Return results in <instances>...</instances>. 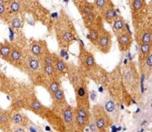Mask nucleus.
Masks as SVG:
<instances>
[{
    "label": "nucleus",
    "instance_id": "1",
    "mask_svg": "<svg viewBox=\"0 0 152 132\" xmlns=\"http://www.w3.org/2000/svg\"><path fill=\"white\" fill-rule=\"evenodd\" d=\"M54 30L59 48L67 50L71 44L77 39V32L73 21L64 9H61L55 24Z\"/></svg>",
    "mask_w": 152,
    "mask_h": 132
},
{
    "label": "nucleus",
    "instance_id": "2",
    "mask_svg": "<svg viewBox=\"0 0 152 132\" xmlns=\"http://www.w3.org/2000/svg\"><path fill=\"white\" fill-rule=\"evenodd\" d=\"M79 41V54H78V67L82 71L86 78H91L95 81L105 83L107 76L105 70L101 69L96 63L92 52L86 50L81 39Z\"/></svg>",
    "mask_w": 152,
    "mask_h": 132
},
{
    "label": "nucleus",
    "instance_id": "3",
    "mask_svg": "<svg viewBox=\"0 0 152 132\" xmlns=\"http://www.w3.org/2000/svg\"><path fill=\"white\" fill-rule=\"evenodd\" d=\"M129 5L134 30L152 25L151 6H148L147 2L144 0H132L129 2Z\"/></svg>",
    "mask_w": 152,
    "mask_h": 132
},
{
    "label": "nucleus",
    "instance_id": "4",
    "mask_svg": "<svg viewBox=\"0 0 152 132\" xmlns=\"http://www.w3.org/2000/svg\"><path fill=\"white\" fill-rule=\"evenodd\" d=\"M23 71L28 75L31 81L34 84L43 86L46 81L47 77L44 73L40 62L31 54L30 50L24 52Z\"/></svg>",
    "mask_w": 152,
    "mask_h": 132
},
{
    "label": "nucleus",
    "instance_id": "5",
    "mask_svg": "<svg viewBox=\"0 0 152 132\" xmlns=\"http://www.w3.org/2000/svg\"><path fill=\"white\" fill-rule=\"evenodd\" d=\"M122 77L126 90L128 91V93L133 95V100L136 99V95L138 89L140 88V76L137 73L133 63L130 62L129 64H126L125 69L122 72Z\"/></svg>",
    "mask_w": 152,
    "mask_h": 132
},
{
    "label": "nucleus",
    "instance_id": "6",
    "mask_svg": "<svg viewBox=\"0 0 152 132\" xmlns=\"http://www.w3.org/2000/svg\"><path fill=\"white\" fill-rule=\"evenodd\" d=\"M90 110L98 132H107L108 128L110 127L114 122L104 108L101 104H96L92 105Z\"/></svg>",
    "mask_w": 152,
    "mask_h": 132
},
{
    "label": "nucleus",
    "instance_id": "7",
    "mask_svg": "<svg viewBox=\"0 0 152 132\" xmlns=\"http://www.w3.org/2000/svg\"><path fill=\"white\" fill-rule=\"evenodd\" d=\"M74 90H75L77 107H83V108H85L87 109H91L90 93L88 90L87 78L84 79L80 84V85Z\"/></svg>",
    "mask_w": 152,
    "mask_h": 132
},
{
    "label": "nucleus",
    "instance_id": "8",
    "mask_svg": "<svg viewBox=\"0 0 152 132\" xmlns=\"http://www.w3.org/2000/svg\"><path fill=\"white\" fill-rule=\"evenodd\" d=\"M30 52L39 62L43 60L45 57L51 52L49 50L48 44L45 40H31L30 43Z\"/></svg>",
    "mask_w": 152,
    "mask_h": 132
},
{
    "label": "nucleus",
    "instance_id": "9",
    "mask_svg": "<svg viewBox=\"0 0 152 132\" xmlns=\"http://www.w3.org/2000/svg\"><path fill=\"white\" fill-rule=\"evenodd\" d=\"M43 118H45L57 132H66V128L61 116L53 112L50 108H46Z\"/></svg>",
    "mask_w": 152,
    "mask_h": 132
},
{
    "label": "nucleus",
    "instance_id": "10",
    "mask_svg": "<svg viewBox=\"0 0 152 132\" xmlns=\"http://www.w3.org/2000/svg\"><path fill=\"white\" fill-rule=\"evenodd\" d=\"M68 80L72 85L73 89H77L84 79H86L82 71L79 69L78 65L73 63H68Z\"/></svg>",
    "mask_w": 152,
    "mask_h": 132
},
{
    "label": "nucleus",
    "instance_id": "11",
    "mask_svg": "<svg viewBox=\"0 0 152 132\" xmlns=\"http://www.w3.org/2000/svg\"><path fill=\"white\" fill-rule=\"evenodd\" d=\"M95 47L100 52H102L104 54H108L112 47V34H111V32L107 31L105 28L103 29Z\"/></svg>",
    "mask_w": 152,
    "mask_h": 132
},
{
    "label": "nucleus",
    "instance_id": "12",
    "mask_svg": "<svg viewBox=\"0 0 152 132\" xmlns=\"http://www.w3.org/2000/svg\"><path fill=\"white\" fill-rule=\"evenodd\" d=\"M50 97H51V107L50 109L53 112L60 115L62 110L69 104L67 100H66L64 89L61 88L58 91H57L53 96H51Z\"/></svg>",
    "mask_w": 152,
    "mask_h": 132
},
{
    "label": "nucleus",
    "instance_id": "13",
    "mask_svg": "<svg viewBox=\"0 0 152 132\" xmlns=\"http://www.w3.org/2000/svg\"><path fill=\"white\" fill-rule=\"evenodd\" d=\"M24 50L21 47L13 44L12 52L10 54L8 63L14 66L15 68L18 69L19 71H23V62H24Z\"/></svg>",
    "mask_w": 152,
    "mask_h": 132
},
{
    "label": "nucleus",
    "instance_id": "14",
    "mask_svg": "<svg viewBox=\"0 0 152 132\" xmlns=\"http://www.w3.org/2000/svg\"><path fill=\"white\" fill-rule=\"evenodd\" d=\"M61 117L63 118L66 132H76V125H75V117H74V107L68 104L60 114Z\"/></svg>",
    "mask_w": 152,
    "mask_h": 132
},
{
    "label": "nucleus",
    "instance_id": "15",
    "mask_svg": "<svg viewBox=\"0 0 152 132\" xmlns=\"http://www.w3.org/2000/svg\"><path fill=\"white\" fill-rule=\"evenodd\" d=\"M134 36L138 46L143 44H152V25L135 30Z\"/></svg>",
    "mask_w": 152,
    "mask_h": 132
},
{
    "label": "nucleus",
    "instance_id": "16",
    "mask_svg": "<svg viewBox=\"0 0 152 132\" xmlns=\"http://www.w3.org/2000/svg\"><path fill=\"white\" fill-rule=\"evenodd\" d=\"M102 100L104 101V104H101L106 111L108 112V114L110 116V117L112 118L113 122H116L119 118V109H117V105L116 103L111 99V97L108 95L103 96Z\"/></svg>",
    "mask_w": 152,
    "mask_h": 132
},
{
    "label": "nucleus",
    "instance_id": "17",
    "mask_svg": "<svg viewBox=\"0 0 152 132\" xmlns=\"http://www.w3.org/2000/svg\"><path fill=\"white\" fill-rule=\"evenodd\" d=\"M118 48L121 52L129 51L133 44V36L131 31H125L117 37Z\"/></svg>",
    "mask_w": 152,
    "mask_h": 132
},
{
    "label": "nucleus",
    "instance_id": "18",
    "mask_svg": "<svg viewBox=\"0 0 152 132\" xmlns=\"http://www.w3.org/2000/svg\"><path fill=\"white\" fill-rule=\"evenodd\" d=\"M98 14L102 18L104 23L105 22L109 24H112L114 19L118 16L117 11H116V8H115V4L112 1L109 4L108 6H106L105 8L103 11H101Z\"/></svg>",
    "mask_w": 152,
    "mask_h": 132
},
{
    "label": "nucleus",
    "instance_id": "19",
    "mask_svg": "<svg viewBox=\"0 0 152 132\" xmlns=\"http://www.w3.org/2000/svg\"><path fill=\"white\" fill-rule=\"evenodd\" d=\"M111 25H112L113 34L117 37L118 36H120L122 33L125 32V31H130L129 25L125 22L124 18L121 15H118L117 18L114 19V21L112 22Z\"/></svg>",
    "mask_w": 152,
    "mask_h": 132
},
{
    "label": "nucleus",
    "instance_id": "20",
    "mask_svg": "<svg viewBox=\"0 0 152 132\" xmlns=\"http://www.w3.org/2000/svg\"><path fill=\"white\" fill-rule=\"evenodd\" d=\"M12 126V112L0 108V130L4 132H11Z\"/></svg>",
    "mask_w": 152,
    "mask_h": 132
},
{
    "label": "nucleus",
    "instance_id": "21",
    "mask_svg": "<svg viewBox=\"0 0 152 132\" xmlns=\"http://www.w3.org/2000/svg\"><path fill=\"white\" fill-rule=\"evenodd\" d=\"M52 58H53V65L59 74V76L65 77L67 76L68 73V63L64 59V58L58 56L56 53H52Z\"/></svg>",
    "mask_w": 152,
    "mask_h": 132
},
{
    "label": "nucleus",
    "instance_id": "22",
    "mask_svg": "<svg viewBox=\"0 0 152 132\" xmlns=\"http://www.w3.org/2000/svg\"><path fill=\"white\" fill-rule=\"evenodd\" d=\"M73 4L77 7V11L80 13L82 18L85 17L86 15H88V14H90L91 12H96V9L94 7L93 4L89 2V1H86V0H77V1L74 0Z\"/></svg>",
    "mask_w": 152,
    "mask_h": 132
},
{
    "label": "nucleus",
    "instance_id": "23",
    "mask_svg": "<svg viewBox=\"0 0 152 132\" xmlns=\"http://www.w3.org/2000/svg\"><path fill=\"white\" fill-rule=\"evenodd\" d=\"M24 18H23V13H17L12 14L8 19L7 24H10V27L12 29H15L16 31H19L23 28Z\"/></svg>",
    "mask_w": 152,
    "mask_h": 132
},
{
    "label": "nucleus",
    "instance_id": "24",
    "mask_svg": "<svg viewBox=\"0 0 152 132\" xmlns=\"http://www.w3.org/2000/svg\"><path fill=\"white\" fill-rule=\"evenodd\" d=\"M31 122L30 118L22 112H12V123L14 125H18L23 128H26V126Z\"/></svg>",
    "mask_w": 152,
    "mask_h": 132
},
{
    "label": "nucleus",
    "instance_id": "25",
    "mask_svg": "<svg viewBox=\"0 0 152 132\" xmlns=\"http://www.w3.org/2000/svg\"><path fill=\"white\" fill-rule=\"evenodd\" d=\"M61 84H62L61 79H48L47 78L43 87L48 91L50 96H51L62 88Z\"/></svg>",
    "mask_w": 152,
    "mask_h": 132
},
{
    "label": "nucleus",
    "instance_id": "26",
    "mask_svg": "<svg viewBox=\"0 0 152 132\" xmlns=\"http://www.w3.org/2000/svg\"><path fill=\"white\" fill-rule=\"evenodd\" d=\"M103 29H104V24H99V25H97L96 27H94V28L88 29V38H89V40L91 41V43L93 44L94 46H96Z\"/></svg>",
    "mask_w": 152,
    "mask_h": 132
},
{
    "label": "nucleus",
    "instance_id": "27",
    "mask_svg": "<svg viewBox=\"0 0 152 132\" xmlns=\"http://www.w3.org/2000/svg\"><path fill=\"white\" fill-rule=\"evenodd\" d=\"M13 48V44L4 40V42H0V58L4 61H8L10 54Z\"/></svg>",
    "mask_w": 152,
    "mask_h": 132
},
{
    "label": "nucleus",
    "instance_id": "28",
    "mask_svg": "<svg viewBox=\"0 0 152 132\" xmlns=\"http://www.w3.org/2000/svg\"><path fill=\"white\" fill-rule=\"evenodd\" d=\"M6 7L8 9V12L10 15L17 14V13H22L23 12V2L19 1H5Z\"/></svg>",
    "mask_w": 152,
    "mask_h": 132
},
{
    "label": "nucleus",
    "instance_id": "29",
    "mask_svg": "<svg viewBox=\"0 0 152 132\" xmlns=\"http://www.w3.org/2000/svg\"><path fill=\"white\" fill-rule=\"evenodd\" d=\"M43 71L48 79H61V77L52 64H43Z\"/></svg>",
    "mask_w": 152,
    "mask_h": 132
},
{
    "label": "nucleus",
    "instance_id": "30",
    "mask_svg": "<svg viewBox=\"0 0 152 132\" xmlns=\"http://www.w3.org/2000/svg\"><path fill=\"white\" fill-rule=\"evenodd\" d=\"M151 54H152V44H143L139 45L138 61L145 60Z\"/></svg>",
    "mask_w": 152,
    "mask_h": 132
},
{
    "label": "nucleus",
    "instance_id": "31",
    "mask_svg": "<svg viewBox=\"0 0 152 132\" xmlns=\"http://www.w3.org/2000/svg\"><path fill=\"white\" fill-rule=\"evenodd\" d=\"M74 117H75V125H76L77 131L81 132L85 131L86 128H87L88 125H89L90 121L86 120V119L83 118L81 117H79V116L77 115L75 112H74Z\"/></svg>",
    "mask_w": 152,
    "mask_h": 132
},
{
    "label": "nucleus",
    "instance_id": "32",
    "mask_svg": "<svg viewBox=\"0 0 152 132\" xmlns=\"http://www.w3.org/2000/svg\"><path fill=\"white\" fill-rule=\"evenodd\" d=\"M10 16L11 15H10V13L8 12V9L6 7L5 1H0V19L3 22L7 23Z\"/></svg>",
    "mask_w": 152,
    "mask_h": 132
},
{
    "label": "nucleus",
    "instance_id": "33",
    "mask_svg": "<svg viewBox=\"0 0 152 132\" xmlns=\"http://www.w3.org/2000/svg\"><path fill=\"white\" fill-rule=\"evenodd\" d=\"M74 112L78 115L79 117H81L83 118L86 119V120L90 121V119L91 118V110L90 109H87L85 108H83V107H75L74 108Z\"/></svg>",
    "mask_w": 152,
    "mask_h": 132
},
{
    "label": "nucleus",
    "instance_id": "34",
    "mask_svg": "<svg viewBox=\"0 0 152 132\" xmlns=\"http://www.w3.org/2000/svg\"><path fill=\"white\" fill-rule=\"evenodd\" d=\"M11 132H27V131H26V129H25V128H23V127L18 126V125H14V124H12Z\"/></svg>",
    "mask_w": 152,
    "mask_h": 132
},
{
    "label": "nucleus",
    "instance_id": "35",
    "mask_svg": "<svg viewBox=\"0 0 152 132\" xmlns=\"http://www.w3.org/2000/svg\"><path fill=\"white\" fill-rule=\"evenodd\" d=\"M88 128L90 129V132H98L97 128H96V124H95V123H94L92 117L90 119V123H89Z\"/></svg>",
    "mask_w": 152,
    "mask_h": 132
},
{
    "label": "nucleus",
    "instance_id": "36",
    "mask_svg": "<svg viewBox=\"0 0 152 132\" xmlns=\"http://www.w3.org/2000/svg\"><path fill=\"white\" fill-rule=\"evenodd\" d=\"M76 132H81V131H76Z\"/></svg>",
    "mask_w": 152,
    "mask_h": 132
}]
</instances>
